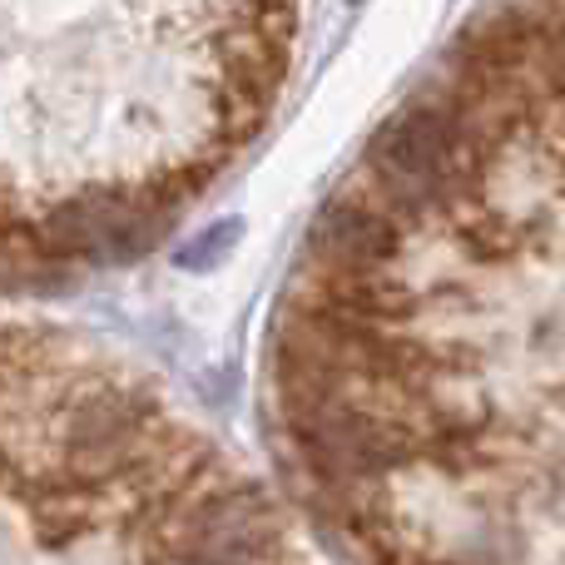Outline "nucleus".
Listing matches in <instances>:
<instances>
[{
    "label": "nucleus",
    "instance_id": "f03ea898",
    "mask_svg": "<svg viewBox=\"0 0 565 565\" xmlns=\"http://www.w3.org/2000/svg\"><path fill=\"white\" fill-rule=\"evenodd\" d=\"M407 228L382 209V199L358 174L322 199L308 228V254L318 274H382L397 268Z\"/></svg>",
    "mask_w": 565,
    "mask_h": 565
},
{
    "label": "nucleus",
    "instance_id": "f257e3e1",
    "mask_svg": "<svg viewBox=\"0 0 565 565\" xmlns=\"http://www.w3.org/2000/svg\"><path fill=\"white\" fill-rule=\"evenodd\" d=\"M164 218L145 184L79 189L35 218V254L45 264H129L164 238Z\"/></svg>",
    "mask_w": 565,
    "mask_h": 565
},
{
    "label": "nucleus",
    "instance_id": "7ed1b4c3",
    "mask_svg": "<svg viewBox=\"0 0 565 565\" xmlns=\"http://www.w3.org/2000/svg\"><path fill=\"white\" fill-rule=\"evenodd\" d=\"M238 238H244V218H224V224L204 228L199 238H189V244L179 248V268H189V274H204V268L224 264V258L234 254Z\"/></svg>",
    "mask_w": 565,
    "mask_h": 565
}]
</instances>
